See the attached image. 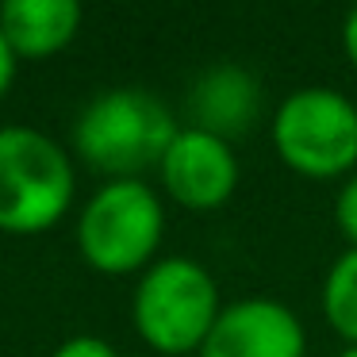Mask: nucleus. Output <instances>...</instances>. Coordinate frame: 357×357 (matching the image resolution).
Returning a JSON list of instances; mask_svg holds the SVG:
<instances>
[{"instance_id":"1","label":"nucleus","mask_w":357,"mask_h":357,"mask_svg":"<svg viewBox=\"0 0 357 357\" xmlns=\"http://www.w3.org/2000/svg\"><path fill=\"white\" fill-rule=\"evenodd\" d=\"M177 139L169 108L146 89L100 93L73 127V146L89 165L131 181V173L154 169Z\"/></svg>"},{"instance_id":"2","label":"nucleus","mask_w":357,"mask_h":357,"mask_svg":"<svg viewBox=\"0 0 357 357\" xmlns=\"http://www.w3.org/2000/svg\"><path fill=\"white\" fill-rule=\"evenodd\" d=\"M73 204V165L58 142L31 127L0 131V231L39 234Z\"/></svg>"},{"instance_id":"3","label":"nucleus","mask_w":357,"mask_h":357,"mask_svg":"<svg viewBox=\"0 0 357 357\" xmlns=\"http://www.w3.org/2000/svg\"><path fill=\"white\" fill-rule=\"evenodd\" d=\"M219 311L215 280L188 257L158 261L135 288V326L162 354L200 349Z\"/></svg>"},{"instance_id":"4","label":"nucleus","mask_w":357,"mask_h":357,"mask_svg":"<svg viewBox=\"0 0 357 357\" xmlns=\"http://www.w3.org/2000/svg\"><path fill=\"white\" fill-rule=\"evenodd\" d=\"M273 142L303 177H338L357 165V108L334 89H300L273 116Z\"/></svg>"},{"instance_id":"5","label":"nucleus","mask_w":357,"mask_h":357,"mask_svg":"<svg viewBox=\"0 0 357 357\" xmlns=\"http://www.w3.org/2000/svg\"><path fill=\"white\" fill-rule=\"evenodd\" d=\"M81 254L100 273H135L162 242V204L142 181H112L85 204Z\"/></svg>"},{"instance_id":"6","label":"nucleus","mask_w":357,"mask_h":357,"mask_svg":"<svg viewBox=\"0 0 357 357\" xmlns=\"http://www.w3.org/2000/svg\"><path fill=\"white\" fill-rule=\"evenodd\" d=\"M303 326L280 300H238L219 311L200 357H303Z\"/></svg>"},{"instance_id":"7","label":"nucleus","mask_w":357,"mask_h":357,"mask_svg":"<svg viewBox=\"0 0 357 357\" xmlns=\"http://www.w3.org/2000/svg\"><path fill=\"white\" fill-rule=\"evenodd\" d=\"M158 169H162L169 196L192 211H211L227 204L238 185V162H234L231 142L200 131V127L177 131Z\"/></svg>"},{"instance_id":"8","label":"nucleus","mask_w":357,"mask_h":357,"mask_svg":"<svg viewBox=\"0 0 357 357\" xmlns=\"http://www.w3.org/2000/svg\"><path fill=\"white\" fill-rule=\"evenodd\" d=\"M257 104H261V89L242 66H215L196 81L188 108L200 131L231 139V135L250 131Z\"/></svg>"},{"instance_id":"9","label":"nucleus","mask_w":357,"mask_h":357,"mask_svg":"<svg viewBox=\"0 0 357 357\" xmlns=\"http://www.w3.org/2000/svg\"><path fill=\"white\" fill-rule=\"evenodd\" d=\"M81 27L77 0H8L0 8V31L16 58H47L62 50Z\"/></svg>"},{"instance_id":"10","label":"nucleus","mask_w":357,"mask_h":357,"mask_svg":"<svg viewBox=\"0 0 357 357\" xmlns=\"http://www.w3.org/2000/svg\"><path fill=\"white\" fill-rule=\"evenodd\" d=\"M323 307L334 331L349 338V346H357V250H346L326 273Z\"/></svg>"},{"instance_id":"11","label":"nucleus","mask_w":357,"mask_h":357,"mask_svg":"<svg viewBox=\"0 0 357 357\" xmlns=\"http://www.w3.org/2000/svg\"><path fill=\"white\" fill-rule=\"evenodd\" d=\"M334 215H338V227L357 250V177L346 181V188L338 192V204H334Z\"/></svg>"},{"instance_id":"12","label":"nucleus","mask_w":357,"mask_h":357,"mask_svg":"<svg viewBox=\"0 0 357 357\" xmlns=\"http://www.w3.org/2000/svg\"><path fill=\"white\" fill-rule=\"evenodd\" d=\"M54 357H119L116 349L104 338H93V334H81V338H70L54 349Z\"/></svg>"},{"instance_id":"13","label":"nucleus","mask_w":357,"mask_h":357,"mask_svg":"<svg viewBox=\"0 0 357 357\" xmlns=\"http://www.w3.org/2000/svg\"><path fill=\"white\" fill-rule=\"evenodd\" d=\"M12 77H16V54H12L8 39H4V31H0V96L8 93Z\"/></svg>"},{"instance_id":"14","label":"nucleus","mask_w":357,"mask_h":357,"mask_svg":"<svg viewBox=\"0 0 357 357\" xmlns=\"http://www.w3.org/2000/svg\"><path fill=\"white\" fill-rule=\"evenodd\" d=\"M342 43H346V54H349V62H354V70H357V8L346 16V27H342Z\"/></svg>"},{"instance_id":"15","label":"nucleus","mask_w":357,"mask_h":357,"mask_svg":"<svg viewBox=\"0 0 357 357\" xmlns=\"http://www.w3.org/2000/svg\"><path fill=\"white\" fill-rule=\"evenodd\" d=\"M342 357H357V346H349V349H346V354H342Z\"/></svg>"}]
</instances>
